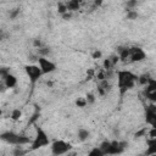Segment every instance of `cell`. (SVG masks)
Masks as SVG:
<instances>
[{"mask_svg": "<svg viewBox=\"0 0 156 156\" xmlns=\"http://www.w3.org/2000/svg\"><path fill=\"white\" fill-rule=\"evenodd\" d=\"M117 79H118V88L121 95H123L127 90L134 88L135 82H138V76H135L133 72L122 69L117 72Z\"/></svg>", "mask_w": 156, "mask_h": 156, "instance_id": "1", "label": "cell"}, {"mask_svg": "<svg viewBox=\"0 0 156 156\" xmlns=\"http://www.w3.org/2000/svg\"><path fill=\"white\" fill-rule=\"evenodd\" d=\"M127 147V143L126 141H118V140H105L100 144L99 149L102 151V154L105 156L107 155H119L122 154Z\"/></svg>", "mask_w": 156, "mask_h": 156, "instance_id": "2", "label": "cell"}, {"mask_svg": "<svg viewBox=\"0 0 156 156\" xmlns=\"http://www.w3.org/2000/svg\"><path fill=\"white\" fill-rule=\"evenodd\" d=\"M0 140L7 143V144H11V145H17V146H22V145H26L28 143H32L30 139L26 135H21V134H17L15 132H10V130H6L4 133L0 134Z\"/></svg>", "mask_w": 156, "mask_h": 156, "instance_id": "3", "label": "cell"}, {"mask_svg": "<svg viewBox=\"0 0 156 156\" xmlns=\"http://www.w3.org/2000/svg\"><path fill=\"white\" fill-rule=\"evenodd\" d=\"M49 144H50V139H49L46 132L41 127H37L35 128V136H34L33 141L30 143L29 150L30 151H34V150L41 149L44 146H48Z\"/></svg>", "mask_w": 156, "mask_h": 156, "instance_id": "4", "label": "cell"}, {"mask_svg": "<svg viewBox=\"0 0 156 156\" xmlns=\"http://www.w3.org/2000/svg\"><path fill=\"white\" fill-rule=\"evenodd\" d=\"M72 150V145L65 140H55L51 143V154L54 156H61Z\"/></svg>", "mask_w": 156, "mask_h": 156, "instance_id": "5", "label": "cell"}, {"mask_svg": "<svg viewBox=\"0 0 156 156\" xmlns=\"http://www.w3.org/2000/svg\"><path fill=\"white\" fill-rule=\"evenodd\" d=\"M24 71H26L27 76L29 77V80H30L32 84H35L39 80V78L43 76L41 69L37 65H26L24 66Z\"/></svg>", "mask_w": 156, "mask_h": 156, "instance_id": "6", "label": "cell"}, {"mask_svg": "<svg viewBox=\"0 0 156 156\" xmlns=\"http://www.w3.org/2000/svg\"><path fill=\"white\" fill-rule=\"evenodd\" d=\"M129 62H140L146 58L145 51L139 46H132L129 48Z\"/></svg>", "mask_w": 156, "mask_h": 156, "instance_id": "7", "label": "cell"}, {"mask_svg": "<svg viewBox=\"0 0 156 156\" xmlns=\"http://www.w3.org/2000/svg\"><path fill=\"white\" fill-rule=\"evenodd\" d=\"M38 63H39V68L41 69L43 74H48V73H52L56 71V65L50 61L49 58L45 57H39L38 58Z\"/></svg>", "mask_w": 156, "mask_h": 156, "instance_id": "8", "label": "cell"}, {"mask_svg": "<svg viewBox=\"0 0 156 156\" xmlns=\"http://www.w3.org/2000/svg\"><path fill=\"white\" fill-rule=\"evenodd\" d=\"M145 119L146 123L152 126V128H156V107L154 105H150L145 108Z\"/></svg>", "mask_w": 156, "mask_h": 156, "instance_id": "9", "label": "cell"}, {"mask_svg": "<svg viewBox=\"0 0 156 156\" xmlns=\"http://www.w3.org/2000/svg\"><path fill=\"white\" fill-rule=\"evenodd\" d=\"M112 85L107 82V79H104V80H100V83L98 84V93L101 95V96H105L110 90H111Z\"/></svg>", "mask_w": 156, "mask_h": 156, "instance_id": "10", "label": "cell"}, {"mask_svg": "<svg viewBox=\"0 0 156 156\" xmlns=\"http://www.w3.org/2000/svg\"><path fill=\"white\" fill-rule=\"evenodd\" d=\"M146 156H154L156 155V138H151L147 140V149L145 151Z\"/></svg>", "mask_w": 156, "mask_h": 156, "instance_id": "11", "label": "cell"}, {"mask_svg": "<svg viewBox=\"0 0 156 156\" xmlns=\"http://www.w3.org/2000/svg\"><path fill=\"white\" fill-rule=\"evenodd\" d=\"M2 82H4V84H5L6 88H13V87H16V84H17V78H16V76L9 73V74L2 79Z\"/></svg>", "mask_w": 156, "mask_h": 156, "instance_id": "12", "label": "cell"}, {"mask_svg": "<svg viewBox=\"0 0 156 156\" xmlns=\"http://www.w3.org/2000/svg\"><path fill=\"white\" fill-rule=\"evenodd\" d=\"M77 136H78V139L80 141H85L90 136V132L88 129H85V128H79L78 132H77Z\"/></svg>", "mask_w": 156, "mask_h": 156, "instance_id": "13", "label": "cell"}, {"mask_svg": "<svg viewBox=\"0 0 156 156\" xmlns=\"http://www.w3.org/2000/svg\"><path fill=\"white\" fill-rule=\"evenodd\" d=\"M80 6V2L78 0H71L68 2H66V7H67V11H76L78 10Z\"/></svg>", "mask_w": 156, "mask_h": 156, "instance_id": "14", "label": "cell"}, {"mask_svg": "<svg viewBox=\"0 0 156 156\" xmlns=\"http://www.w3.org/2000/svg\"><path fill=\"white\" fill-rule=\"evenodd\" d=\"M129 57V48H121L119 49V55L118 58L123 62H127V58Z\"/></svg>", "mask_w": 156, "mask_h": 156, "instance_id": "15", "label": "cell"}, {"mask_svg": "<svg viewBox=\"0 0 156 156\" xmlns=\"http://www.w3.org/2000/svg\"><path fill=\"white\" fill-rule=\"evenodd\" d=\"M150 79H151L150 74H141V76L138 77V82H139L141 85H146V84L150 82Z\"/></svg>", "mask_w": 156, "mask_h": 156, "instance_id": "16", "label": "cell"}, {"mask_svg": "<svg viewBox=\"0 0 156 156\" xmlns=\"http://www.w3.org/2000/svg\"><path fill=\"white\" fill-rule=\"evenodd\" d=\"M21 117H22V111H21L20 108H15V110L11 112V119H12V121H18Z\"/></svg>", "mask_w": 156, "mask_h": 156, "instance_id": "17", "label": "cell"}, {"mask_svg": "<svg viewBox=\"0 0 156 156\" xmlns=\"http://www.w3.org/2000/svg\"><path fill=\"white\" fill-rule=\"evenodd\" d=\"M88 156H105L104 154H102V151L99 149V146L98 147H93L89 152H88Z\"/></svg>", "mask_w": 156, "mask_h": 156, "instance_id": "18", "label": "cell"}, {"mask_svg": "<svg viewBox=\"0 0 156 156\" xmlns=\"http://www.w3.org/2000/svg\"><path fill=\"white\" fill-rule=\"evenodd\" d=\"M127 17H128V20H136V17H138V12H136L135 10H128V12H127Z\"/></svg>", "mask_w": 156, "mask_h": 156, "instance_id": "19", "label": "cell"}, {"mask_svg": "<svg viewBox=\"0 0 156 156\" xmlns=\"http://www.w3.org/2000/svg\"><path fill=\"white\" fill-rule=\"evenodd\" d=\"M57 11H58V13H61V15H65L66 12H68V11H67V7H66V4H58Z\"/></svg>", "mask_w": 156, "mask_h": 156, "instance_id": "20", "label": "cell"}, {"mask_svg": "<svg viewBox=\"0 0 156 156\" xmlns=\"http://www.w3.org/2000/svg\"><path fill=\"white\" fill-rule=\"evenodd\" d=\"M9 73H10V69H9L7 67H1V68H0V78L4 79Z\"/></svg>", "mask_w": 156, "mask_h": 156, "instance_id": "21", "label": "cell"}, {"mask_svg": "<svg viewBox=\"0 0 156 156\" xmlns=\"http://www.w3.org/2000/svg\"><path fill=\"white\" fill-rule=\"evenodd\" d=\"M76 105H77L78 107H84V106L87 105V100H85V98H79V99L76 101Z\"/></svg>", "mask_w": 156, "mask_h": 156, "instance_id": "22", "label": "cell"}, {"mask_svg": "<svg viewBox=\"0 0 156 156\" xmlns=\"http://www.w3.org/2000/svg\"><path fill=\"white\" fill-rule=\"evenodd\" d=\"M13 154H15V156H24L26 151L22 149V146H17V149L13 151Z\"/></svg>", "mask_w": 156, "mask_h": 156, "instance_id": "23", "label": "cell"}, {"mask_svg": "<svg viewBox=\"0 0 156 156\" xmlns=\"http://www.w3.org/2000/svg\"><path fill=\"white\" fill-rule=\"evenodd\" d=\"M85 100H87V104L89 105V104H93L94 101H95V98H94V94H91V93H89V94H87V96H85Z\"/></svg>", "mask_w": 156, "mask_h": 156, "instance_id": "24", "label": "cell"}, {"mask_svg": "<svg viewBox=\"0 0 156 156\" xmlns=\"http://www.w3.org/2000/svg\"><path fill=\"white\" fill-rule=\"evenodd\" d=\"M18 15H20V10H18V9H13V10L10 12V18L13 20V18H16Z\"/></svg>", "mask_w": 156, "mask_h": 156, "instance_id": "25", "label": "cell"}, {"mask_svg": "<svg viewBox=\"0 0 156 156\" xmlns=\"http://www.w3.org/2000/svg\"><path fill=\"white\" fill-rule=\"evenodd\" d=\"M136 4H138V2H136L135 0H134V1H128V2H127V7H129V10H133V7L136 6Z\"/></svg>", "mask_w": 156, "mask_h": 156, "instance_id": "26", "label": "cell"}, {"mask_svg": "<svg viewBox=\"0 0 156 156\" xmlns=\"http://www.w3.org/2000/svg\"><path fill=\"white\" fill-rule=\"evenodd\" d=\"M101 51L100 50H95L94 52H93V58H100L101 57Z\"/></svg>", "mask_w": 156, "mask_h": 156, "instance_id": "27", "label": "cell"}, {"mask_svg": "<svg viewBox=\"0 0 156 156\" xmlns=\"http://www.w3.org/2000/svg\"><path fill=\"white\" fill-rule=\"evenodd\" d=\"M5 38H6V33H5V30H4V29H0V41L4 40Z\"/></svg>", "mask_w": 156, "mask_h": 156, "instance_id": "28", "label": "cell"}, {"mask_svg": "<svg viewBox=\"0 0 156 156\" xmlns=\"http://www.w3.org/2000/svg\"><path fill=\"white\" fill-rule=\"evenodd\" d=\"M6 89H7V88L5 87L4 82H2V80H0V93H4V91H5Z\"/></svg>", "mask_w": 156, "mask_h": 156, "instance_id": "29", "label": "cell"}, {"mask_svg": "<svg viewBox=\"0 0 156 156\" xmlns=\"http://www.w3.org/2000/svg\"><path fill=\"white\" fill-rule=\"evenodd\" d=\"M34 46H37L38 49L41 48V41H40L39 39H35V40H34Z\"/></svg>", "mask_w": 156, "mask_h": 156, "instance_id": "30", "label": "cell"}, {"mask_svg": "<svg viewBox=\"0 0 156 156\" xmlns=\"http://www.w3.org/2000/svg\"><path fill=\"white\" fill-rule=\"evenodd\" d=\"M1 115H2V111H1V108H0V116H1Z\"/></svg>", "mask_w": 156, "mask_h": 156, "instance_id": "31", "label": "cell"}, {"mask_svg": "<svg viewBox=\"0 0 156 156\" xmlns=\"http://www.w3.org/2000/svg\"><path fill=\"white\" fill-rule=\"evenodd\" d=\"M24 156H26V155H24Z\"/></svg>", "mask_w": 156, "mask_h": 156, "instance_id": "32", "label": "cell"}]
</instances>
